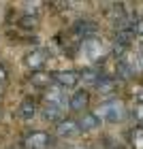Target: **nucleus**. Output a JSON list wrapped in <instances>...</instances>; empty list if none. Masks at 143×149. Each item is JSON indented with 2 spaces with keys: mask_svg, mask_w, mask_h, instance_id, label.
<instances>
[{
  "mask_svg": "<svg viewBox=\"0 0 143 149\" xmlns=\"http://www.w3.org/2000/svg\"><path fill=\"white\" fill-rule=\"evenodd\" d=\"M96 115L100 119H105L107 124H120V121H124V117H126V107H124L122 100L111 98V100H105L103 104H98Z\"/></svg>",
  "mask_w": 143,
  "mask_h": 149,
  "instance_id": "nucleus-1",
  "label": "nucleus"
},
{
  "mask_svg": "<svg viewBox=\"0 0 143 149\" xmlns=\"http://www.w3.org/2000/svg\"><path fill=\"white\" fill-rule=\"evenodd\" d=\"M49 60H51V51L47 49V47H34L32 51H28L24 56V64L28 66L32 72H39L47 66Z\"/></svg>",
  "mask_w": 143,
  "mask_h": 149,
  "instance_id": "nucleus-2",
  "label": "nucleus"
},
{
  "mask_svg": "<svg viewBox=\"0 0 143 149\" xmlns=\"http://www.w3.org/2000/svg\"><path fill=\"white\" fill-rule=\"evenodd\" d=\"M24 147L26 149H51L53 147V136L49 132H43V130L30 132L24 139Z\"/></svg>",
  "mask_w": 143,
  "mask_h": 149,
  "instance_id": "nucleus-3",
  "label": "nucleus"
},
{
  "mask_svg": "<svg viewBox=\"0 0 143 149\" xmlns=\"http://www.w3.org/2000/svg\"><path fill=\"white\" fill-rule=\"evenodd\" d=\"M49 77H51V83H56L62 90L75 87L81 81V74L77 70H53V72H49Z\"/></svg>",
  "mask_w": 143,
  "mask_h": 149,
  "instance_id": "nucleus-4",
  "label": "nucleus"
},
{
  "mask_svg": "<svg viewBox=\"0 0 143 149\" xmlns=\"http://www.w3.org/2000/svg\"><path fill=\"white\" fill-rule=\"evenodd\" d=\"M71 30H73L75 36H79L81 40H86V38H94V34L98 32V24L94 22V19L83 17V19H77Z\"/></svg>",
  "mask_w": 143,
  "mask_h": 149,
  "instance_id": "nucleus-5",
  "label": "nucleus"
},
{
  "mask_svg": "<svg viewBox=\"0 0 143 149\" xmlns=\"http://www.w3.org/2000/svg\"><path fill=\"white\" fill-rule=\"evenodd\" d=\"M45 104H56L60 109H66L69 107V98H66V90L58 85H49L45 90Z\"/></svg>",
  "mask_w": 143,
  "mask_h": 149,
  "instance_id": "nucleus-6",
  "label": "nucleus"
},
{
  "mask_svg": "<svg viewBox=\"0 0 143 149\" xmlns=\"http://www.w3.org/2000/svg\"><path fill=\"white\" fill-rule=\"evenodd\" d=\"M88 107H90V92L88 90H77L73 96H69V109L71 111L83 113Z\"/></svg>",
  "mask_w": 143,
  "mask_h": 149,
  "instance_id": "nucleus-7",
  "label": "nucleus"
},
{
  "mask_svg": "<svg viewBox=\"0 0 143 149\" xmlns=\"http://www.w3.org/2000/svg\"><path fill=\"white\" fill-rule=\"evenodd\" d=\"M79 51L83 53V58H88V60H98V56L103 53V43H100L98 38H86V40H81Z\"/></svg>",
  "mask_w": 143,
  "mask_h": 149,
  "instance_id": "nucleus-8",
  "label": "nucleus"
},
{
  "mask_svg": "<svg viewBox=\"0 0 143 149\" xmlns=\"http://www.w3.org/2000/svg\"><path fill=\"white\" fill-rule=\"evenodd\" d=\"M79 132H81L79 121H75V119H62L56 126V134H58V136H62V139H75Z\"/></svg>",
  "mask_w": 143,
  "mask_h": 149,
  "instance_id": "nucleus-9",
  "label": "nucleus"
},
{
  "mask_svg": "<svg viewBox=\"0 0 143 149\" xmlns=\"http://www.w3.org/2000/svg\"><path fill=\"white\" fill-rule=\"evenodd\" d=\"M36 100L32 98V96H26L22 102H19V109H17V115H19V119H24V121H32L36 117Z\"/></svg>",
  "mask_w": 143,
  "mask_h": 149,
  "instance_id": "nucleus-10",
  "label": "nucleus"
},
{
  "mask_svg": "<svg viewBox=\"0 0 143 149\" xmlns=\"http://www.w3.org/2000/svg\"><path fill=\"white\" fill-rule=\"evenodd\" d=\"M135 72H137V64L130 62V60H126V58H122L118 60V64H115V74H118V79H132L135 77Z\"/></svg>",
  "mask_w": 143,
  "mask_h": 149,
  "instance_id": "nucleus-11",
  "label": "nucleus"
},
{
  "mask_svg": "<svg viewBox=\"0 0 143 149\" xmlns=\"http://www.w3.org/2000/svg\"><path fill=\"white\" fill-rule=\"evenodd\" d=\"M79 128H81V132L98 130V128H100V117L96 113H83L81 119H79Z\"/></svg>",
  "mask_w": 143,
  "mask_h": 149,
  "instance_id": "nucleus-12",
  "label": "nucleus"
},
{
  "mask_svg": "<svg viewBox=\"0 0 143 149\" xmlns=\"http://www.w3.org/2000/svg\"><path fill=\"white\" fill-rule=\"evenodd\" d=\"M41 113H43V119L45 121H49V124H51V121H58V124H60V121L64 119L66 109H60V107H56V104H45Z\"/></svg>",
  "mask_w": 143,
  "mask_h": 149,
  "instance_id": "nucleus-13",
  "label": "nucleus"
},
{
  "mask_svg": "<svg viewBox=\"0 0 143 149\" xmlns=\"http://www.w3.org/2000/svg\"><path fill=\"white\" fill-rule=\"evenodd\" d=\"M30 83L34 87H39V90H47V87L51 85V77H49V72L39 70V72H32L30 74Z\"/></svg>",
  "mask_w": 143,
  "mask_h": 149,
  "instance_id": "nucleus-14",
  "label": "nucleus"
},
{
  "mask_svg": "<svg viewBox=\"0 0 143 149\" xmlns=\"http://www.w3.org/2000/svg\"><path fill=\"white\" fill-rule=\"evenodd\" d=\"M17 26H19L22 30H26V32H34V30L39 28V17H36V15H28V13H24V15L17 19Z\"/></svg>",
  "mask_w": 143,
  "mask_h": 149,
  "instance_id": "nucleus-15",
  "label": "nucleus"
},
{
  "mask_svg": "<svg viewBox=\"0 0 143 149\" xmlns=\"http://www.w3.org/2000/svg\"><path fill=\"white\" fill-rule=\"evenodd\" d=\"M135 40V32H115L113 38V47H120V49H128Z\"/></svg>",
  "mask_w": 143,
  "mask_h": 149,
  "instance_id": "nucleus-16",
  "label": "nucleus"
},
{
  "mask_svg": "<svg viewBox=\"0 0 143 149\" xmlns=\"http://www.w3.org/2000/svg\"><path fill=\"white\" fill-rule=\"evenodd\" d=\"M94 85H96V90H98V92H103V94H111V92H113V87H115V79L100 74V79H98Z\"/></svg>",
  "mask_w": 143,
  "mask_h": 149,
  "instance_id": "nucleus-17",
  "label": "nucleus"
},
{
  "mask_svg": "<svg viewBox=\"0 0 143 149\" xmlns=\"http://www.w3.org/2000/svg\"><path fill=\"white\" fill-rule=\"evenodd\" d=\"M79 74H81V81H83V83H96V81L100 79V70L96 68V66L83 68V70H81Z\"/></svg>",
  "mask_w": 143,
  "mask_h": 149,
  "instance_id": "nucleus-18",
  "label": "nucleus"
},
{
  "mask_svg": "<svg viewBox=\"0 0 143 149\" xmlns=\"http://www.w3.org/2000/svg\"><path fill=\"white\" fill-rule=\"evenodd\" d=\"M132 149H143V128H135L132 130Z\"/></svg>",
  "mask_w": 143,
  "mask_h": 149,
  "instance_id": "nucleus-19",
  "label": "nucleus"
},
{
  "mask_svg": "<svg viewBox=\"0 0 143 149\" xmlns=\"http://www.w3.org/2000/svg\"><path fill=\"white\" fill-rule=\"evenodd\" d=\"M103 147H105V149H126L118 139H113V136H105V139H103Z\"/></svg>",
  "mask_w": 143,
  "mask_h": 149,
  "instance_id": "nucleus-20",
  "label": "nucleus"
},
{
  "mask_svg": "<svg viewBox=\"0 0 143 149\" xmlns=\"http://www.w3.org/2000/svg\"><path fill=\"white\" fill-rule=\"evenodd\" d=\"M0 83H9V68L2 60H0Z\"/></svg>",
  "mask_w": 143,
  "mask_h": 149,
  "instance_id": "nucleus-21",
  "label": "nucleus"
},
{
  "mask_svg": "<svg viewBox=\"0 0 143 149\" xmlns=\"http://www.w3.org/2000/svg\"><path fill=\"white\" fill-rule=\"evenodd\" d=\"M135 117H137L139 121H143V104L137 107V111H135Z\"/></svg>",
  "mask_w": 143,
  "mask_h": 149,
  "instance_id": "nucleus-22",
  "label": "nucleus"
},
{
  "mask_svg": "<svg viewBox=\"0 0 143 149\" xmlns=\"http://www.w3.org/2000/svg\"><path fill=\"white\" fill-rule=\"evenodd\" d=\"M135 34H143V22H137V26H135Z\"/></svg>",
  "mask_w": 143,
  "mask_h": 149,
  "instance_id": "nucleus-23",
  "label": "nucleus"
},
{
  "mask_svg": "<svg viewBox=\"0 0 143 149\" xmlns=\"http://www.w3.org/2000/svg\"><path fill=\"white\" fill-rule=\"evenodd\" d=\"M79 149H90V147H79Z\"/></svg>",
  "mask_w": 143,
  "mask_h": 149,
  "instance_id": "nucleus-24",
  "label": "nucleus"
},
{
  "mask_svg": "<svg viewBox=\"0 0 143 149\" xmlns=\"http://www.w3.org/2000/svg\"><path fill=\"white\" fill-rule=\"evenodd\" d=\"M141 51H143V45H141Z\"/></svg>",
  "mask_w": 143,
  "mask_h": 149,
  "instance_id": "nucleus-25",
  "label": "nucleus"
}]
</instances>
